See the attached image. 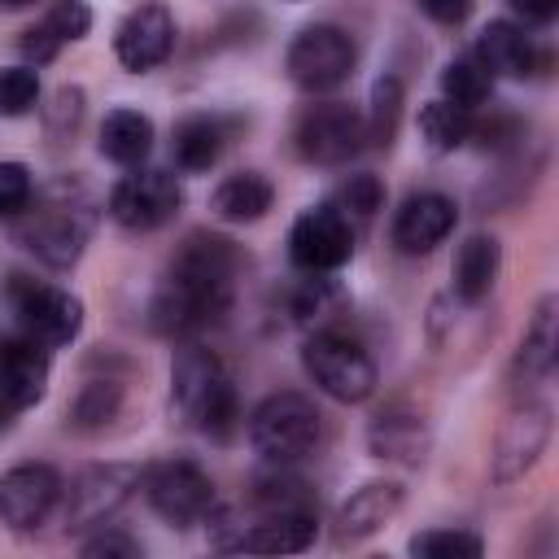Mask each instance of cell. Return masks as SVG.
<instances>
[{
  "mask_svg": "<svg viewBox=\"0 0 559 559\" xmlns=\"http://www.w3.org/2000/svg\"><path fill=\"white\" fill-rule=\"evenodd\" d=\"M227 148V122L214 114H188L175 122L170 153L179 170H210Z\"/></svg>",
  "mask_w": 559,
  "mask_h": 559,
  "instance_id": "cell-22",
  "label": "cell"
},
{
  "mask_svg": "<svg viewBox=\"0 0 559 559\" xmlns=\"http://www.w3.org/2000/svg\"><path fill=\"white\" fill-rule=\"evenodd\" d=\"M555 323H559V301L542 297L533 319H528V328H524V336H520V349H515V376L524 384H537V380L550 376L555 349H559V328Z\"/></svg>",
  "mask_w": 559,
  "mask_h": 559,
  "instance_id": "cell-20",
  "label": "cell"
},
{
  "mask_svg": "<svg viewBox=\"0 0 559 559\" xmlns=\"http://www.w3.org/2000/svg\"><path fill=\"white\" fill-rule=\"evenodd\" d=\"M35 197L31 170L22 162H0V223H13Z\"/></svg>",
  "mask_w": 559,
  "mask_h": 559,
  "instance_id": "cell-34",
  "label": "cell"
},
{
  "mask_svg": "<svg viewBox=\"0 0 559 559\" xmlns=\"http://www.w3.org/2000/svg\"><path fill=\"white\" fill-rule=\"evenodd\" d=\"M511 9L524 17V22H550L559 13V0H511Z\"/></svg>",
  "mask_w": 559,
  "mask_h": 559,
  "instance_id": "cell-42",
  "label": "cell"
},
{
  "mask_svg": "<svg viewBox=\"0 0 559 559\" xmlns=\"http://www.w3.org/2000/svg\"><path fill=\"white\" fill-rule=\"evenodd\" d=\"M550 406L546 402H524L515 406L502 428H498V441H493V459H489V476L498 485H511L520 480L550 445Z\"/></svg>",
  "mask_w": 559,
  "mask_h": 559,
  "instance_id": "cell-13",
  "label": "cell"
},
{
  "mask_svg": "<svg viewBox=\"0 0 559 559\" xmlns=\"http://www.w3.org/2000/svg\"><path fill=\"white\" fill-rule=\"evenodd\" d=\"M415 4H419V13H428L441 26H459L472 17V0H415Z\"/></svg>",
  "mask_w": 559,
  "mask_h": 559,
  "instance_id": "cell-41",
  "label": "cell"
},
{
  "mask_svg": "<svg viewBox=\"0 0 559 559\" xmlns=\"http://www.w3.org/2000/svg\"><path fill=\"white\" fill-rule=\"evenodd\" d=\"M87 231H92V201L74 188H52L44 205L35 210L26 205L13 218V240L52 271H66L83 258Z\"/></svg>",
  "mask_w": 559,
  "mask_h": 559,
  "instance_id": "cell-3",
  "label": "cell"
},
{
  "mask_svg": "<svg viewBox=\"0 0 559 559\" xmlns=\"http://www.w3.org/2000/svg\"><path fill=\"white\" fill-rule=\"evenodd\" d=\"M44 26L61 39V44H74L92 31V9L83 0H52V9L44 13Z\"/></svg>",
  "mask_w": 559,
  "mask_h": 559,
  "instance_id": "cell-35",
  "label": "cell"
},
{
  "mask_svg": "<svg viewBox=\"0 0 559 559\" xmlns=\"http://www.w3.org/2000/svg\"><path fill=\"white\" fill-rule=\"evenodd\" d=\"M319 437H323V415L306 393H293V389L262 397L249 415V445L275 467H288L314 454Z\"/></svg>",
  "mask_w": 559,
  "mask_h": 559,
  "instance_id": "cell-4",
  "label": "cell"
},
{
  "mask_svg": "<svg viewBox=\"0 0 559 559\" xmlns=\"http://www.w3.org/2000/svg\"><path fill=\"white\" fill-rule=\"evenodd\" d=\"M498 266H502V245L493 236H485V231L467 236L459 245V258H454V293L467 306L485 301L489 288H493V280H498Z\"/></svg>",
  "mask_w": 559,
  "mask_h": 559,
  "instance_id": "cell-24",
  "label": "cell"
},
{
  "mask_svg": "<svg viewBox=\"0 0 559 559\" xmlns=\"http://www.w3.org/2000/svg\"><path fill=\"white\" fill-rule=\"evenodd\" d=\"M48 389V345H39L26 332L0 336V402L13 411H26Z\"/></svg>",
  "mask_w": 559,
  "mask_h": 559,
  "instance_id": "cell-16",
  "label": "cell"
},
{
  "mask_svg": "<svg viewBox=\"0 0 559 559\" xmlns=\"http://www.w3.org/2000/svg\"><path fill=\"white\" fill-rule=\"evenodd\" d=\"M240 271V249L227 236L192 231L166 271V284L157 288L148 306V323L162 336H197L231 310V280Z\"/></svg>",
  "mask_w": 559,
  "mask_h": 559,
  "instance_id": "cell-1",
  "label": "cell"
},
{
  "mask_svg": "<svg viewBox=\"0 0 559 559\" xmlns=\"http://www.w3.org/2000/svg\"><path fill=\"white\" fill-rule=\"evenodd\" d=\"M170 48H175V17L166 13V4H140L114 31V57L131 74L162 66L170 57Z\"/></svg>",
  "mask_w": 559,
  "mask_h": 559,
  "instance_id": "cell-15",
  "label": "cell"
},
{
  "mask_svg": "<svg viewBox=\"0 0 559 559\" xmlns=\"http://www.w3.org/2000/svg\"><path fill=\"white\" fill-rule=\"evenodd\" d=\"M183 205V188L170 170H131L109 192V214L127 231H157Z\"/></svg>",
  "mask_w": 559,
  "mask_h": 559,
  "instance_id": "cell-10",
  "label": "cell"
},
{
  "mask_svg": "<svg viewBox=\"0 0 559 559\" xmlns=\"http://www.w3.org/2000/svg\"><path fill=\"white\" fill-rule=\"evenodd\" d=\"M271 201H275V188H271L266 175H258V170H236V175H227V179L214 188L210 210H214L223 223H258V218L271 210Z\"/></svg>",
  "mask_w": 559,
  "mask_h": 559,
  "instance_id": "cell-23",
  "label": "cell"
},
{
  "mask_svg": "<svg viewBox=\"0 0 559 559\" xmlns=\"http://www.w3.org/2000/svg\"><path fill=\"white\" fill-rule=\"evenodd\" d=\"M17 48H22V57L26 61H35V66H44V61H52L57 57V48H61V39L39 22V26H31V31H22V39H17Z\"/></svg>",
  "mask_w": 559,
  "mask_h": 559,
  "instance_id": "cell-40",
  "label": "cell"
},
{
  "mask_svg": "<svg viewBox=\"0 0 559 559\" xmlns=\"http://www.w3.org/2000/svg\"><path fill=\"white\" fill-rule=\"evenodd\" d=\"M358 48L349 39V31L332 26V22H314L301 26L284 52V70L301 92H332L354 74Z\"/></svg>",
  "mask_w": 559,
  "mask_h": 559,
  "instance_id": "cell-6",
  "label": "cell"
},
{
  "mask_svg": "<svg viewBox=\"0 0 559 559\" xmlns=\"http://www.w3.org/2000/svg\"><path fill=\"white\" fill-rule=\"evenodd\" d=\"M140 485V467L131 463H96L83 467L70 485H61V524L66 533H83V528H100L105 520H114L122 511V502L135 493Z\"/></svg>",
  "mask_w": 559,
  "mask_h": 559,
  "instance_id": "cell-7",
  "label": "cell"
},
{
  "mask_svg": "<svg viewBox=\"0 0 559 559\" xmlns=\"http://www.w3.org/2000/svg\"><path fill=\"white\" fill-rule=\"evenodd\" d=\"M419 135L432 153H454L472 140V109H459L450 100H428L419 109Z\"/></svg>",
  "mask_w": 559,
  "mask_h": 559,
  "instance_id": "cell-28",
  "label": "cell"
},
{
  "mask_svg": "<svg viewBox=\"0 0 559 559\" xmlns=\"http://www.w3.org/2000/svg\"><path fill=\"white\" fill-rule=\"evenodd\" d=\"M454 218H459V210H454V201L445 192H411L402 201V210L393 214L397 253H411V258L432 253L454 231Z\"/></svg>",
  "mask_w": 559,
  "mask_h": 559,
  "instance_id": "cell-17",
  "label": "cell"
},
{
  "mask_svg": "<svg viewBox=\"0 0 559 559\" xmlns=\"http://www.w3.org/2000/svg\"><path fill=\"white\" fill-rule=\"evenodd\" d=\"M367 140V127L354 105L345 100H319L310 105L293 127V148L314 166H341L349 162Z\"/></svg>",
  "mask_w": 559,
  "mask_h": 559,
  "instance_id": "cell-9",
  "label": "cell"
},
{
  "mask_svg": "<svg viewBox=\"0 0 559 559\" xmlns=\"http://www.w3.org/2000/svg\"><path fill=\"white\" fill-rule=\"evenodd\" d=\"M472 135L480 140V148H493V153H507L524 140V122L515 114H493L489 122H472Z\"/></svg>",
  "mask_w": 559,
  "mask_h": 559,
  "instance_id": "cell-37",
  "label": "cell"
},
{
  "mask_svg": "<svg viewBox=\"0 0 559 559\" xmlns=\"http://www.w3.org/2000/svg\"><path fill=\"white\" fill-rule=\"evenodd\" d=\"M61 502V476L48 463H17L0 476V524L13 533L39 528Z\"/></svg>",
  "mask_w": 559,
  "mask_h": 559,
  "instance_id": "cell-14",
  "label": "cell"
},
{
  "mask_svg": "<svg viewBox=\"0 0 559 559\" xmlns=\"http://www.w3.org/2000/svg\"><path fill=\"white\" fill-rule=\"evenodd\" d=\"M485 542L467 528H428L411 537V555L419 559H480Z\"/></svg>",
  "mask_w": 559,
  "mask_h": 559,
  "instance_id": "cell-31",
  "label": "cell"
},
{
  "mask_svg": "<svg viewBox=\"0 0 559 559\" xmlns=\"http://www.w3.org/2000/svg\"><path fill=\"white\" fill-rule=\"evenodd\" d=\"M476 57L485 61L489 74H502V79H524V74L537 70L533 39L515 22H489L476 39Z\"/></svg>",
  "mask_w": 559,
  "mask_h": 559,
  "instance_id": "cell-21",
  "label": "cell"
},
{
  "mask_svg": "<svg viewBox=\"0 0 559 559\" xmlns=\"http://www.w3.org/2000/svg\"><path fill=\"white\" fill-rule=\"evenodd\" d=\"M336 301V288L328 280H306L297 293H293V319L297 323H314L328 314V306Z\"/></svg>",
  "mask_w": 559,
  "mask_h": 559,
  "instance_id": "cell-38",
  "label": "cell"
},
{
  "mask_svg": "<svg viewBox=\"0 0 559 559\" xmlns=\"http://www.w3.org/2000/svg\"><path fill=\"white\" fill-rule=\"evenodd\" d=\"M170 411L179 424L201 428L214 441H227L236 428V384L205 345H183L170 362Z\"/></svg>",
  "mask_w": 559,
  "mask_h": 559,
  "instance_id": "cell-2",
  "label": "cell"
},
{
  "mask_svg": "<svg viewBox=\"0 0 559 559\" xmlns=\"http://www.w3.org/2000/svg\"><path fill=\"white\" fill-rule=\"evenodd\" d=\"M79 122H83V87H57L52 92V100L44 105V127H48V135L52 140H70L74 131H79Z\"/></svg>",
  "mask_w": 559,
  "mask_h": 559,
  "instance_id": "cell-33",
  "label": "cell"
},
{
  "mask_svg": "<svg viewBox=\"0 0 559 559\" xmlns=\"http://www.w3.org/2000/svg\"><path fill=\"white\" fill-rule=\"evenodd\" d=\"M26 4H35V0H0V9H26Z\"/></svg>",
  "mask_w": 559,
  "mask_h": 559,
  "instance_id": "cell-43",
  "label": "cell"
},
{
  "mask_svg": "<svg viewBox=\"0 0 559 559\" xmlns=\"http://www.w3.org/2000/svg\"><path fill=\"white\" fill-rule=\"evenodd\" d=\"M79 550H83L87 559H140V542H135L131 533H122V528H105V524H100V533L87 537Z\"/></svg>",
  "mask_w": 559,
  "mask_h": 559,
  "instance_id": "cell-39",
  "label": "cell"
},
{
  "mask_svg": "<svg viewBox=\"0 0 559 559\" xmlns=\"http://www.w3.org/2000/svg\"><path fill=\"white\" fill-rule=\"evenodd\" d=\"M380 201H384V188H380V179L376 175H349L345 183H341V214H354V218H371L376 210H380Z\"/></svg>",
  "mask_w": 559,
  "mask_h": 559,
  "instance_id": "cell-36",
  "label": "cell"
},
{
  "mask_svg": "<svg viewBox=\"0 0 559 559\" xmlns=\"http://www.w3.org/2000/svg\"><path fill=\"white\" fill-rule=\"evenodd\" d=\"M349 253H354V231H349V218L336 205L306 210L288 231V258H293V266H301L310 275L345 266Z\"/></svg>",
  "mask_w": 559,
  "mask_h": 559,
  "instance_id": "cell-12",
  "label": "cell"
},
{
  "mask_svg": "<svg viewBox=\"0 0 559 559\" xmlns=\"http://www.w3.org/2000/svg\"><path fill=\"white\" fill-rule=\"evenodd\" d=\"M253 507L258 511H314V493L306 480H297L280 467V472L253 480Z\"/></svg>",
  "mask_w": 559,
  "mask_h": 559,
  "instance_id": "cell-30",
  "label": "cell"
},
{
  "mask_svg": "<svg viewBox=\"0 0 559 559\" xmlns=\"http://www.w3.org/2000/svg\"><path fill=\"white\" fill-rule=\"evenodd\" d=\"M39 100V74L31 66H0V114L22 118Z\"/></svg>",
  "mask_w": 559,
  "mask_h": 559,
  "instance_id": "cell-32",
  "label": "cell"
},
{
  "mask_svg": "<svg viewBox=\"0 0 559 559\" xmlns=\"http://www.w3.org/2000/svg\"><path fill=\"white\" fill-rule=\"evenodd\" d=\"M301 362H306V376L328 397H336V402H367L376 393V362H371V354L354 336H345L336 328H319L306 341Z\"/></svg>",
  "mask_w": 559,
  "mask_h": 559,
  "instance_id": "cell-5",
  "label": "cell"
},
{
  "mask_svg": "<svg viewBox=\"0 0 559 559\" xmlns=\"http://www.w3.org/2000/svg\"><path fill=\"white\" fill-rule=\"evenodd\" d=\"M148 507L175 524V528H188V524H201L214 507V480L192 463V459H166L157 463L148 476Z\"/></svg>",
  "mask_w": 559,
  "mask_h": 559,
  "instance_id": "cell-11",
  "label": "cell"
},
{
  "mask_svg": "<svg viewBox=\"0 0 559 559\" xmlns=\"http://www.w3.org/2000/svg\"><path fill=\"white\" fill-rule=\"evenodd\" d=\"M397 122H402V79L384 74V79H376V87H371V118L362 122V127H367V140H371L376 148H389L393 135H397Z\"/></svg>",
  "mask_w": 559,
  "mask_h": 559,
  "instance_id": "cell-29",
  "label": "cell"
},
{
  "mask_svg": "<svg viewBox=\"0 0 559 559\" xmlns=\"http://www.w3.org/2000/svg\"><path fill=\"white\" fill-rule=\"evenodd\" d=\"M122 402H127V389L118 376H87L74 402L66 406V424L74 432H105L122 415Z\"/></svg>",
  "mask_w": 559,
  "mask_h": 559,
  "instance_id": "cell-25",
  "label": "cell"
},
{
  "mask_svg": "<svg viewBox=\"0 0 559 559\" xmlns=\"http://www.w3.org/2000/svg\"><path fill=\"white\" fill-rule=\"evenodd\" d=\"M9 301L13 314L22 323L26 336H35L39 345H70L83 328V301L57 284H39L31 275H13L9 280Z\"/></svg>",
  "mask_w": 559,
  "mask_h": 559,
  "instance_id": "cell-8",
  "label": "cell"
},
{
  "mask_svg": "<svg viewBox=\"0 0 559 559\" xmlns=\"http://www.w3.org/2000/svg\"><path fill=\"white\" fill-rule=\"evenodd\" d=\"M153 148V122L140 109H109L100 122V157L118 166H140Z\"/></svg>",
  "mask_w": 559,
  "mask_h": 559,
  "instance_id": "cell-26",
  "label": "cell"
},
{
  "mask_svg": "<svg viewBox=\"0 0 559 559\" xmlns=\"http://www.w3.org/2000/svg\"><path fill=\"white\" fill-rule=\"evenodd\" d=\"M441 92H445V100L459 105V109H480V105L489 100V92H493V74L485 70V61H480L476 52H467V57L445 61V70H441Z\"/></svg>",
  "mask_w": 559,
  "mask_h": 559,
  "instance_id": "cell-27",
  "label": "cell"
},
{
  "mask_svg": "<svg viewBox=\"0 0 559 559\" xmlns=\"http://www.w3.org/2000/svg\"><path fill=\"white\" fill-rule=\"evenodd\" d=\"M367 450L384 463H402V467H419L428 454V424L415 411H380L367 428Z\"/></svg>",
  "mask_w": 559,
  "mask_h": 559,
  "instance_id": "cell-19",
  "label": "cell"
},
{
  "mask_svg": "<svg viewBox=\"0 0 559 559\" xmlns=\"http://www.w3.org/2000/svg\"><path fill=\"white\" fill-rule=\"evenodd\" d=\"M397 511H402V485L367 480L362 489H354L341 502V511H336V542H362V537L380 533Z\"/></svg>",
  "mask_w": 559,
  "mask_h": 559,
  "instance_id": "cell-18",
  "label": "cell"
}]
</instances>
